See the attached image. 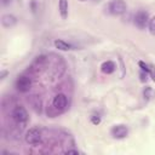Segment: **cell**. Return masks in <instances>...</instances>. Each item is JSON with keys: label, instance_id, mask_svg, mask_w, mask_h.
Returning a JSON list of instances; mask_svg holds the SVG:
<instances>
[{"label": "cell", "instance_id": "cell-4", "mask_svg": "<svg viewBox=\"0 0 155 155\" xmlns=\"http://www.w3.org/2000/svg\"><path fill=\"white\" fill-rule=\"evenodd\" d=\"M31 87V80L29 76L22 75L16 80V88L19 92H28Z\"/></svg>", "mask_w": 155, "mask_h": 155}, {"label": "cell", "instance_id": "cell-14", "mask_svg": "<svg viewBox=\"0 0 155 155\" xmlns=\"http://www.w3.org/2000/svg\"><path fill=\"white\" fill-rule=\"evenodd\" d=\"M138 64H139V67L142 68V70H144V71H147L148 74H150L151 69L149 68V65H147V64H145L144 62H142V61H140V62H138Z\"/></svg>", "mask_w": 155, "mask_h": 155}, {"label": "cell", "instance_id": "cell-17", "mask_svg": "<svg viewBox=\"0 0 155 155\" xmlns=\"http://www.w3.org/2000/svg\"><path fill=\"white\" fill-rule=\"evenodd\" d=\"M150 93H151V88H150V87H147V90H144V97H148ZM148 98H149V97H148Z\"/></svg>", "mask_w": 155, "mask_h": 155}, {"label": "cell", "instance_id": "cell-12", "mask_svg": "<svg viewBox=\"0 0 155 155\" xmlns=\"http://www.w3.org/2000/svg\"><path fill=\"white\" fill-rule=\"evenodd\" d=\"M54 46L58 48V50H62V51H68V50H71L73 46L68 42H65L64 40H56L54 41Z\"/></svg>", "mask_w": 155, "mask_h": 155}, {"label": "cell", "instance_id": "cell-1", "mask_svg": "<svg viewBox=\"0 0 155 155\" xmlns=\"http://www.w3.org/2000/svg\"><path fill=\"white\" fill-rule=\"evenodd\" d=\"M11 116L13 121L21 127H24V125L28 122V113L22 105H16L11 111Z\"/></svg>", "mask_w": 155, "mask_h": 155}, {"label": "cell", "instance_id": "cell-22", "mask_svg": "<svg viewBox=\"0 0 155 155\" xmlns=\"http://www.w3.org/2000/svg\"><path fill=\"white\" fill-rule=\"evenodd\" d=\"M80 1H86V0H80Z\"/></svg>", "mask_w": 155, "mask_h": 155}, {"label": "cell", "instance_id": "cell-18", "mask_svg": "<svg viewBox=\"0 0 155 155\" xmlns=\"http://www.w3.org/2000/svg\"><path fill=\"white\" fill-rule=\"evenodd\" d=\"M65 154H79V151L78 150H67Z\"/></svg>", "mask_w": 155, "mask_h": 155}, {"label": "cell", "instance_id": "cell-7", "mask_svg": "<svg viewBox=\"0 0 155 155\" xmlns=\"http://www.w3.org/2000/svg\"><path fill=\"white\" fill-rule=\"evenodd\" d=\"M128 133V128L127 126L125 125H115L113 128H111V134L114 138H117V139H121V138H125Z\"/></svg>", "mask_w": 155, "mask_h": 155}, {"label": "cell", "instance_id": "cell-13", "mask_svg": "<svg viewBox=\"0 0 155 155\" xmlns=\"http://www.w3.org/2000/svg\"><path fill=\"white\" fill-rule=\"evenodd\" d=\"M148 25H149V31H150V34L155 35V16H153L151 18H149Z\"/></svg>", "mask_w": 155, "mask_h": 155}, {"label": "cell", "instance_id": "cell-2", "mask_svg": "<svg viewBox=\"0 0 155 155\" xmlns=\"http://www.w3.org/2000/svg\"><path fill=\"white\" fill-rule=\"evenodd\" d=\"M24 140L30 145L39 144L41 142V132L35 127L29 128L24 134Z\"/></svg>", "mask_w": 155, "mask_h": 155}, {"label": "cell", "instance_id": "cell-10", "mask_svg": "<svg viewBox=\"0 0 155 155\" xmlns=\"http://www.w3.org/2000/svg\"><path fill=\"white\" fill-rule=\"evenodd\" d=\"M115 68H116L115 67V63L111 62V61H105L101 65V70L104 74H111V73H114L115 71Z\"/></svg>", "mask_w": 155, "mask_h": 155}, {"label": "cell", "instance_id": "cell-11", "mask_svg": "<svg viewBox=\"0 0 155 155\" xmlns=\"http://www.w3.org/2000/svg\"><path fill=\"white\" fill-rule=\"evenodd\" d=\"M58 8H59L61 17L62 18H67L68 17V0H59Z\"/></svg>", "mask_w": 155, "mask_h": 155}, {"label": "cell", "instance_id": "cell-8", "mask_svg": "<svg viewBox=\"0 0 155 155\" xmlns=\"http://www.w3.org/2000/svg\"><path fill=\"white\" fill-rule=\"evenodd\" d=\"M17 23V18L13 16V15H10V13H6L1 17V24L5 27V28H11L13 27L15 24Z\"/></svg>", "mask_w": 155, "mask_h": 155}, {"label": "cell", "instance_id": "cell-9", "mask_svg": "<svg viewBox=\"0 0 155 155\" xmlns=\"http://www.w3.org/2000/svg\"><path fill=\"white\" fill-rule=\"evenodd\" d=\"M28 102L30 103L31 108L36 113H41V99L38 96H30V97H28Z\"/></svg>", "mask_w": 155, "mask_h": 155}, {"label": "cell", "instance_id": "cell-3", "mask_svg": "<svg viewBox=\"0 0 155 155\" xmlns=\"http://www.w3.org/2000/svg\"><path fill=\"white\" fill-rule=\"evenodd\" d=\"M109 12L113 13V15H122L126 12L127 10V6H126V2L124 0H111L109 2Z\"/></svg>", "mask_w": 155, "mask_h": 155}, {"label": "cell", "instance_id": "cell-5", "mask_svg": "<svg viewBox=\"0 0 155 155\" xmlns=\"http://www.w3.org/2000/svg\"><path fill=\"white\" fill-rule=\"evenodd\" d=\"M149 23V16H148V12L140 10L136 13L134 16V24L139 28V29H144L147 27V24Z\"/></svg>", "mask_w": 155, "mask_h": 155}, {"label": "cell", "instance_id": "cell-15", "mask_svg": "<svg viewBox=\"0 0 155 155\" xmlns=\"http://www.w3.org/2000/svg\"><path fill=\"white\" fill-rule=\"evenodd\" d=\"M91 121H92V124L98 125V124L101 122V117H99L98 115H93V116H91Z\"/></svg>", "mask_w": 155, "mask_h": 155}, {"label": "cell", "instance_id": "cell-16", "mask_svg": "<svg viewBox=\"0 0 155 155\" xmlns=\"http://www.w3.org/2000/svg\"><path fill=\"white\" fill-rule=\"evenodd\" d=\"M147 78H148V73L147 71H140V80L142 81H147Z\"/></svg>", "mask_w": 155, "mask_h": 155}, {"label": "cell", "instance_id": "cell-21", "mask_svg": "<svg viewBox=\"0 0 155 155\" xmlns=\"http://www.w3.org/2000/svg\"><path fill=\"white\" fill-rule=\"evenodd\" d=\"M94 1H97V2H98V1H101V0H94Z\"/></svg>", "mask_w": 155, "mask_h": 155}, {"label": "cell", "instance_id": "cell-20", "mask_svg": "<svg viewBox=\"0 0 155 155\" xmlns=\"http://www.w3.org/2000/svg\"><path fill=\"white\" fill-rule=\"evenodd\" d=\"M6 75H7V71H5V70H4V71H1V79H4Z\"/></svg>", "mask_w": 155, "mask_h": 155}, {"label": "cell", "instance_id": "cell-6", "mask_svg": "<svg viewBox=\"0 0 155 155\" xmlns=\"http://www.w3.org/2000/svg\"><path fill=\"white\" fill-rule=\"evenodd\" d=\"M67 103H68L67 96L63 94V93H58V94L54 96V98H53V101H52V107H53L56 110L59 111V110H63V109L67 107Z\"/></svg>", "mask_w": 155, "mask_h": 155}, {"label": "cell", "instance_id": "cell-19", "mask_svg": "<svg viewBox=\"0 0 155 155\" xmlns=\"http://www.w3.org/2000/svg\"><path fill=\"white\" fill-rule=\"evenodd\" d=\"M11 2V0H1V4L4 5V6H6V5H8Z\"/></svg>", "mask_w": 155, "mask_h": 155}]
</instances>
